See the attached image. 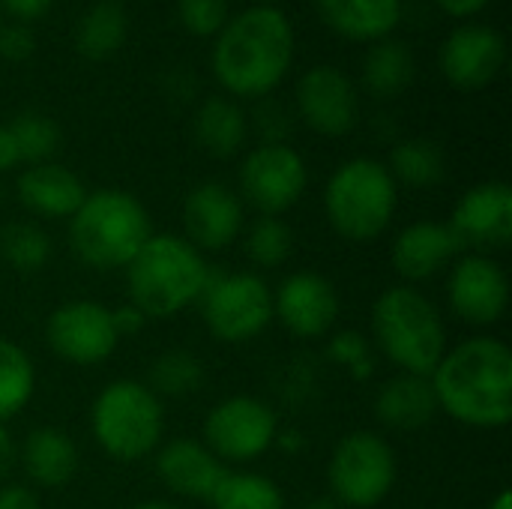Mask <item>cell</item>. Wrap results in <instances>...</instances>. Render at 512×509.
<instances>
[{"instance_id":"d6a6232c","label":"cell","mask_w":512,"mask_h":509,"mask_svg":"<svg viewBox=\"0 0 512 509\" xmlns=\"http://www.w3.org/2000/svg\"><path fill=\"white\" fill-rule=\"evenodd\" d=\"M9 132H12L15 144H18L21 162H27V165L48 162L60 147V126L51 117L39 114V111L18 114L9 123Z\"/></svg>"},{"instance_id":"9c48e42d","label":"cell","mask_w":512,"mask_h":509,"mask_svg":"<svg viewBox=\"0 0 512 509\" xmlns=\"http://www.w3.org/2000/svg\"><path fill=\"white\" fill-rule=\"evenodd\" d=\"M204 321L219 342H249L273 318V294L255 273H234L204 288Z\"/></svg>"},{"instance_id":"d590c367","label":"cell","mask_w":512,"mask_h":509,"mask_svg":"<svg viewBox=\"0 0 512 509\" xmlns=\"http://www.w3.org/2000/svg\"><path fill=\"white\" fill-rule=\"evenodd\" d=\"M330 357L336 363H342L345 369H351L354 378H366L372 375V354H369V345L360 333L348 330V333H339L330 345Z\"/></svg>"},{"instance_id":"ac0fdd59","label":"cell","mask_w":512,"mask_h":509,"mask_svg":"<svg viewBox=\"0 0 512 509\" xmlns=\"http://www.w3.org/2000/svg\"><path fill=\"white\" fill-rule=\"evenodd\" d=\"M183 225L198 252H219L231 246L243 228V204L222 183H201L186 195Z\"/></svg>"},{"instance_id":"ffe728a7","label":"cell","mask_w":512,"mask_h":509,"mask_svg":"<svg viewBox=\"0 0 512 509\" xmlns=\"http://www.w3.org/2000/svg\"><path fill=\"white\" fill-rule=\"evenodd\" d=\"M156 471L171 492L183 498H207V501L216 495V489L228 477L222 462L207 447H201L198 441H186V438L171 441L159 453Z\"/></svg>"},{"instance_id":"44dd1931","label":"cell","mask_w":512,"mask_h":509,"mask_svg":"<svg viewBox=\"0 0 512 509\" xmlns=\"http://www.w3.org/2000/svg\"><path fill=\"white\" fill-rule=\"evenodd\" d=\"M459 249L462 243L450 231V225L414 222L393 243V267L399 276L411 282H423V279H432L441 267H447Z\"/></svg>"},{"instance_id":"f546056e","label":"cell","mask_w":512,"mask_h":509,"mask_svg":"<svg viewBox=\"0 0 512 509\" xmlns=\"http://www.w3.org/2000/svg\"><path fill=\"white\" fill-rule=\"evenodd\" d=\"M0 258L18 273H36L51 258V240L33 222H12L0 231Z\"/></svg>"},{"instance_id":"7a4b0ae2","label":"cell","mask_w":512,"mask_h":509,"mask_svg":"<svg viewBox=\"0 0 512 509\" xmlns=\"http://www.w3.org/2000/svg\"><path fill=\"white\" fill-rule=\"evenodd\" d=\"M438 408L477 429L512 420V354L501 339L474 336L441 357L429 375Z\"/></svg>"},{"instance_id":"b9f144b4","label":"cell","mask_w":512,"mask_h":509,"mask_svg":"<svg viewBox=\"0 0 512 509\" xmlns=\"http://www.w3.org/2000/svg\"><path fill=\"white\" fill-rule=\"evenodd\" d=\"M21 165V153H18V144L9 132V126H0V171H9Z\"/></svg>"},{"instance_id":"ab89813d","label":"cell","mask_w":512,"mask_h":509,"mask_svg":"<svg viewBox=\"0 0 512 509\" xmlns=\"http://www.w3.org/2000/svg\"><path fill=\"white\" fill-rule=\"evenodd\" d=\"M111 312H114V327H117V333H120V336H126V333H129V336H132V333H138V330L144 327V321H147V318H144L132 303H129V306H120V309H111Z\"/></svg>"},{"instance_id":"8fae6325","label":"cell","mask_w":512,"mask_h":509,"mask_svg":"<svg viewBox=\"0 0 512 509\" xmlns=\"http://www.w3.org/2000/svg\"><path fill=\"white\" fill-rule=\"evenodd\" d=\"M279 423L270 405L252 396H234L219 402L204 426L210 453L225 462H252L273 447Z\"/></svg>"},{"instance_id":"4fadbf2b","label":"cell","mask_w":512,"mask_h":509,"mask_svg":"<svg viewBox=\"0 0 512 509\" xmlns=\"http://www.w3.org/2000/svg\"><path fill=\"white\" fill-rule=\"evenodd\" d=\"M297 111L309 129L327 138L348 135L360 117L357 87L342 69L330 63L312 66L297 81Z\"/></svg>"},{"instance_id":"d4e9b609","label":"cell","mask_w":512,"mask_h":509,"mask_svg":"<svg viewBox=\"0 0 512 509\" xmlns=\"http://www.w3.org/2000/svg\"><path fill=\"white\" fill-rule=\"evenodd\" d=\"M192 132H195V141L201 150H207L216 159H228L243 147L246 132H249V120H246V111L234 99L210 96L195 111Z\"/></svg>"},{"instance_id":"ba28073f","label":"cell","mask_w":512,"mask_h":509,"mask_svg":"<svg viewBox=\"0 0 512 509\" xmlns=\"http://www.w3.org/2000/svg\"><path fill=\"white\" fill-rule=\"evenodd\" d=\"M396 483V453L393 447L372 435L354 432L339 441L330 459V489L339 504L369 509L381 504Z\"/></svg>"},{"instance_id":"7bdbcfd3","label":"cell","mask_w":512,"mask_h":509,"mask_svg":"<svg viewBox=\"0 0 512 509\" xmlns=\"http://www.w3.org/2000/svg\"><path fill=\"white\" fill-rule=\"evenodd\" d=\"M15 462H18V450H15V441H12V435L0 426V480L15 468Z\"/></svg>"},{"instance_id":"30bf717a","label":"cell","mask_w":512,"mask_h":509,"mask_svg":"<svg viewBox=\"0 0 512 509\" xmlns=\"http://www.w3.org/2000/svg\"><path fill=\"white\" fill-rule=\"evenodd\" d=\"M309 171L303 156L282 144H261L255 147L240 165V189L252 207L264 216H279L300 201L306 192Z\"/></svg>"},{"instance_id":"5b68a950","label":"cell","mask_w":512,"mask_h":509,"mask_svg":"<svg viewBox=\"0 0 512 509\" xmlns=\"http://www.w3.org/2000/svg\"><path fill=\"white\" fill-rule=\"evenodd\" d=\"M372 333L378 348L405 375L429 378L447 354V336L438 309L420 291L399 285L384 291L372 309Z\"/></svg>"},{"instance_id":"484cf974","label":"cell","mask_w":512,"mask_h":509,"mask_svg":"<svg viewBox=\"0 0 512 509\" xmlns=\"http://www.w3.org/2000/svg\"><path fill=\"white\" fill-rule=\"evenodd\" d=\"M417 63L405 42L399 39H378L372 42L369 54L363 57V84L378 99H393L405 93L414 81Z\"/></svg>"},{"instance_id":"8d00e7d4","label":"cell","mask_w":512,"mask_h":509,"mask_svg":"<svg viewBox=\"0 0 512 509\" xmlns=\"http://www.w3.org/2000/svg\"><path fill=\"white\" fill-rule=\"evenodd\" d=\"M36 51V36L27 24L12 21L6 27H0V57L9 63H24L30 54Z\"/></svg>"},{"instance_id":"c3c4849f","label":"cell","mask_w":512,"mask_h":509,"mask_svg":"<svg viewBox=\"0 0 512 509\" xmlns=\"http://www.w3.org/2000/svg\"><path fill=\"white\" fill-rule=\"evenodd\" d=\"M111 3H117V0H111Z\"/></svg>"},{"instance_id":"3957f363","label":"cell","mask_w":512,"mask_h":509,"mask_svg":"<svg viewBox=\"0 0 512 509\" xmlns=\"http://www.w3.org/2000/svg\"><path fill=\"white\" fill-rule=\"evenodd\" d=\"M207 282L210 273L201 252L174 234H150L126 264L129 297L144 318L177 315L204 294Z\"/></svg>"},{"instance_id":"60d3db41","label":"cell","mask_w":512,"mask_h":509,"mask_svg":"<svg viewBox=\"0 0 512 509\" xmlns=\"http://www.w3.org/2000/svg\"><path fill=\"white\" fill-rule=\"evenodd\" d=\"M450 18H471V15H480L492 0H435Z\"/></svg>"},{"instance_id":"7c38bea8","label":"cell","mask_w":512,"mask_h":509,"mask_svg":"<svg viewBox=\"0 0 512 509\" xmlns=\"http://www.w3.org/2000/svg\"><path fill=\"white\" fill-rule=\"evenodd\" d=\"M48 345L57 357L78 363V366H96L105 357L114 354L120 333L114 327V312L93 300H75L60 306L45 327Z\"/></svg>"},{"instance_id":"5bb4252c","label":"cell","mask_w":512,"mask_h":509,"mask_svg":"<svg viewBox=\"0 0 512 509\" xmlns=\"http://www.w3.org/2000/svg\"><path fill=\"white\" fill-rule=\"evenodd\" d=\"M441 72L459 90H480L498 78L507 63V39L492 24L465 21L441 45Z\"/></svg>"},{"instance_id":"f35d334b","label":"cell","mask_w":512,"mask_h":509,"mask_svg":"<svg viewBox=\"0 0 512 509\" xmlns=\"http://www.w3.org/2000/svg\"><path fill=\"white\" fill-rule=\"evenodd\" d=\"M0 509H42L36 495L21 486H6L0 489Z\"/></svg>"},{"instance_id":"f6af8a7d","label":"cell","mask_w":512,"mask_h":509,"mask_svg":"<svg viewBox=\"0 0 512 509\" xmlns=\"http://www.w3.org/2000/svg\"><path fill=\"white\" fill-rule=\"evenodd\" d=\"M132 509H177L171 507V504H165V501H144V504H138V507Z\"/></svg>"},{"instance_id":"4dcf8cb0","label":"cell","mask_w":512,"mask_h":509,"mask_svg":"<svg viewBox=\"0 0 512 509\" xmlns=\"http://www.w3.org/2000/svg\"><path fill=\"white\" fill-rule=\"evenodd\" d=\"M210 501L213 509H285L282 492L261 474H228Z\"/></svg>"},{"instance_id":"cb8c5ba5","label":"cell","mask_w":512,"mask_h":509,"mask_svg":"<svg viewBox=\"0 0 512 509\" xmlns=\"http://www.w3.org/2000/svg\"><path fill=\"white\" fill-rule=\"evenodd\" d=\"M375 411L387 429H399V432L423 429L438 414L432 381L423 375H405V372L399 378H390L375 399Z\"/></svg>"},{"instance_id":"836d02e7","label":"cell","mask_w":512,"mask_h":509,"mask_svg":"<svg viewBox=\"0 0 512 509\" xmlns=\"http://www.w3.org/2000/svg\"><path fill=\"white\" fill-rule=\"evenodd\" d=\"M294 246L291 228L276 219V216H264L249 228L246 237V255L258 264V267H279L282 261H288Z\"/></svg>"},{"instance_id":"7dc6e473","label":"cell","mask_w":512,"mask_h":509,"mask_svg":"<svg viewBox=\"0 0 512 509\" xmlns=\"http://www.w3.org/2000/svg\"><path fill=\"white\" fill-rule=\"evenodd\" d=\"M255 3H258V6H276L279 0H255Z\"/></svg>"},{"instance_id":"83f0119b","label":"cell","mask_w":512,"mask_h":509,"mask_svg":"<svg viewBox=\"0 0 512 509\" xmlns=\"http://www.w3.org/2000/svg\"><path fill=\"white\" fill-rule=\"evenodd\" d=\"M387 171H390L393 180H402L405 186L429 189V186L444 180L447 159H444V150L435 141H429V138H408V141H399L393 147Z\"/></svg>"},{"instance_id":"ee69618b","label":"cell","mask_w":512,"mask_h":509,"mask_svg":"<svg viewBox=\"0 0 512 509\" xmlns=\"http://www.w3.org/2000/svg\"><path fill=\"white\" fill-rule=\"evenodd\" d=\"M489 509H512V495L510 492H501L495 501H492V507Z\"/></svg>"},{"instance_id":"e575fe53","label":"cell","mask_w":512,"mask_h":509,"mask_svg":"<svg viewBox=\"0 0 512 509\" xmlns=\"http://www.w3.org/2000/svg\"><path fill=\"white\" fill-rule=\"evenodd\" d=\"M177 18L192 36H216L228 15V0H177Z\"/></svg>"},{"instance_id":"6da1fadb","label":"cell","mask_w":512,"mask_h":509,"mask_svg":"<svg viewBox=\"0 0 512 509\" xmlns=\"http://www.w3.org/2000/svg\"><path fill=\"white\" fill-rule=\"evenodd\" d=\"M294 24L279 6H249L225 21L213 42V75L240 99L273 93L294 63Z\"/></svg>"},{"instance_id":"bcb514c9","label":"cell","mask_w":512,"mask_h":509,"mask_svg":"<svg viewBox=\"0 0 512 509\" xmlns=\"http://www.w3.org/2000/svg\"><path fill=\"white\" fill-rule=\"evenodd\" d=\"M306 509H336V504L333 501H312Z\"/></svg>"},{"instance_id":"52a82bcc","label":"cell","mask_w":512,"mask_h":509,"mask_svg":"<svg viewBox=\"0 0 512 509\" xmlns=\"http://www.w3.org/2000/svg\"><path fill=\"white\" fill-rule=\"evenodd\" d=\"M90 420L99 447L120 462H135L153 453L165 429L159 396L138 381L108 384L96 396Z\"/></svg>"},{"instance_id":"4316f807","label":"cell","mask_w":512,"mask_h":509,"mask_svg":"<svg viewBox=\"0 0 512 509\" xmlns=\"http://www.w3.org/2000/svg\"><path fill=\"white\" fill-rule=\"evenodd\" d=\"M126 12L120 3L99 0L75 24V51L87 60H108L126 42Z\"/></svg>"},{"instance_id":"9a60e30c","label":"cell","mask_w":512,"mask_h":509,"mask_svg":"<svg viewBox=\"0 0 512 509\" xmlns=\"http://www.w3.org/2000/svg\"><path fill=\"white\" fill-rule=\"evenodd\" d=\"M447 294H450V309L462 321L477 324V327L501 321L510 306L507 273L501 270L498 261L486 255H468L456 261Z\"/></svg>"},{"instance_id":"8992f818","label":"cell","mask_w":512,"mask_h":509,"mask_svg":"<svg viewBox=\"0 0 512 509\" xmlns=\"http://www.w3.org/2000/svg\"><path fill=\"white\" fill-rule=\"evenodd\" d=\"M396 180L387 165L357 156L333 171L324 192L330 225L354 243L375 240L396 213Z\"/></svg>"},{"instance_id":"277c9868","label":"cell","mask_w":512,"mask_h":509,"mask_svg":"<svg viewBox=\"0 0 512 509\" xmlns=\"http://www.w3.org/2000/svg\"><path fill=\"white\" fill-rule=\"evenodd\" d=\"M150 240V219L144 204L123 189H99L72 213L69 243L75 255L93 270L126 267Z\"/></svg>"},{"instance_id":"1f68e13d","label":"cell","mask_w":512,"mask_h":509,"mask_svg":"<svg viewBox=\"0 0 512 509\" xmlns=\"http://www.w3.org/2000/svg\"><path fill=\"white\" fill-rule=\"evenodd\" d=\"M204 381V366L192 351L174 348L156 357L150 366V390L165 393V396H189L201 387Z\"/></svg>"},{"instance_id":"7402d4cb","label":"cell","mask_w":512,"mask_h":509,"mask_svg":"<svg viewBox=\"0 0 512 509\" xmlns=\"http://www.w3.org/2000/svg\"><path fill=\"white\" fill-rule=\"evenodd\" d=\"M321 21L351 39V42H378L387 39L402 21V0H315Z\"/></svg>"},{"instance_id":"f1b7e54d","label":"cell","mask_w":512,"mask_h":509,"mask_svg":"<svg viewBox=\"0 0 512 509\" xmlns=\"http://www.w3.org/2000/svg\"><path fill=\"white\" fill-rule=\"evenodd\" d=\"M36 372L30 357L0 336V423L15 417L33 396Z\"/></svg>"},{"instance_id":"603a6c76","label":"cell","mask_w":512,"mask_h":509,"mask_svg":"<svg viewBox=\"0 0 512 509\" xmlns=\"http://www.w3.org/2000/svg\"><path fill=\"white\" fill-rule=\"evenodd\" d=\"M18 462L24 465V474L45 489L66 486L78 471V450L72 438L54 426L33 429L18 453Z\"/></svg>"},{"instance_id":"d6986e66","label":"cell","mask_w":512,"mask_h":509,"mask_svg":"<svg viewBox=\"0 0 512 509\" xmlns=\"http://www.w3.org/2000/svg\"><path fill=\"white\" fill-rule=\"evenodd\" d=\"M87 189L75 171L57 162H39L21 171L18 177V201L48 219H72V213L84 204Z\"/></svg>"},{"instance_id":"2e32d148","label":"cell","mask_w":512,"mask_h":509,"mask_svg":"<svg viewBox=\"0 0 512 509\" xmlns=\"http://www.w3.org/2000/svg\"><path fill=\"white\" fill-rule=\"evenodd\" d=\"M450 231L471 249H504L512 240V189L501 180L468 189L456 210Z\"/></svg>"},{"instance_id":"74e56055","label":"cell","mask_w":512,"mask_h":509,"mask_svg":"<svg viewBox=\"0 0 512 509\" xmlns=\"http://www.w3.org/2000/svg\"><path fill=\"white\" fill-rule=\"evenodd\" d=\"M51 3L54 0H0V9H6L15 21L27 24V21L42 18L51 9Z\"/></svg>"},{"instance_id":"e0dca14e","label":"cell","mask_w":512,"mask_h":509,"mask_svg":"<svg viewBox=\"0 0 512 509\" xmlns=\"http://www.w3.org/2000/svg\"><path fill=\"white\" fill-rule=\"evenodd\" d=\"M273 309L288 333L297 339H318L339 315V294L318 273H294L279 285Z\"/></svg>"}]
</instances>
